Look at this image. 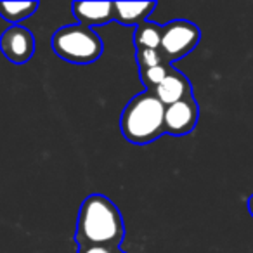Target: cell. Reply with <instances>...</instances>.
Wrapping results in <instances>:
<instances>
[{
	"instance_id": "7a4b0ae2",
	"label": "cell",
	"mask_w": 253,
	"mask_h": 253,
	"mask_svg": "<svg viewBox=\"0 0 253 253\" xmlns=\"http://www.w3.org/2000/svg\"><path fill=\"white\" fill-rule=\"evenodd\" d=\"M120 130L132 144L155 142L165 134V106L151 90L137 94L123 108Z\"/></svg>"
},
{
	"instance_id": "52a82bcc",
	"label": "cell",
	"mask_w": 253,
	"mask_h": 253,
	"mask_svg": "<svg viewBox=\"0 0 253 253\" xmlns=\"http://www.w3.org/2000/svg\"><path fill=\"white\" fill-rule=\"evenodd\" d=\"M153 94L158 97V101L162 102L163 106H172L179 101H184L187 97H193V88H191V84L187 80L186 75H182L177 70H170V73L167 75V78L155 88L151 90Z\"/></svg>"
},
{
	"instance_id": "9a60e30c",
	"label": "cell",
	"mask_w": 253,
	"mask_h": 253,
	"mask_svg": "<svg viewBox=\"0 0 253 253\" xmlns=\"http://www.w3.org/2000/svg\"><path fill=\"white\" fill-rule=\"evenodd\" d=\"M246 207H248V211L252 213V217H253V194L248 198V203H246Z\"/></svg>"
},
{
	"instance_id": "6da1fadb",
	"label": "cell",
	"mask_w": 253,
	"mask_h": 253,
	"mask_svg": "<svg viewBox=\"0 0 253 253\" xmlns=\"http://www.w3.org/2000/svg\"><path fill=\"white\" fill-rule=\"evenodd\" d=\"M125 236L123 217L118 207L104 194H90L80 205L77 218L78 246H111L120 248Z\"/></svg>"
},
{
	"instance_id": "8fae6325",
	"label": "cell",
	"mask_w": 253,
	"mask_h": 253,
	"mask_svg": "<svg viewBox=\"0 0 253 253\" xmlns=\"http://www.w3.org/2000/svg\"><path fill=\"white\" fill-rule=\"evenodd\" d=\"M134 43L137 49H156L162 47V25L146 21L135 26Z\"/></svg>"
},
{
	"instance_id": "3957f363",
	"label": "cell",
	"mask_w": 253,
	"mask_h": 253,
	"mask_svg": "<svg viewBox=\"0 0 253 253\" xmlns=\"http://www.w3.org/2000/svg\"><path fill=\"white\" fill-rule=\"evenodd\" d=\"M52 50L57 57L73 64H90L102 56V39L88 26L80 23L66 25L54 32L50 40Z\"/></svg>"
},
{
	"instance_id": "4fadbf2b",
	"label": "cell",
	"mask_w": 253,
	"mask_h": 253,
	"mask_svg": "<svg viewBox=\"0 0 253 253\" xmlns=\"http://www.w3.org/2000/svg\"><path fill=\"white\" fill-rule=\"evenodd\" d=\"M135 59H137V64H139V71L149 70V68H155V66H160V64L167 63L162 50H156V49H137Z\"/></svg>"
},
{
	"instance_id": "30bf717a",
	"label": "cell",
	"mask_w": 253,
	"mask_h": 253,
	"mask_svg": "<svg viewBox=\"0 0 253 253\" xmlns=\"http://www.w3.org/2000/svg\"><path fill=\"white\" fill-rule=\"evenodd\" d=\"M39 9V2H0V18L11 25H19L23 19L32 18Z\"/></svg>"
},
{
	"instance_id": "277c9868",
	"label": "cell",
	"mask_w": 253,
	"mask_h": 253,
	"mask_svg": "<svg viewBox=\"0 0 253 253\" xmlns=\"http://www.w3.org/2000/svg\"><path fill=\"white\" fill-rule=\"evenodd\" d=\"M201 33L198 25L186 19H175L162 26V50L169 64L182 59L200 43Z\"/></svg>"
},
{
	"instance_id": "9c48e42d",
	"label": "cell",
	"mask_w": 253,
	"mask_h": 253,
	"mask_svg": "<svg viewBox=\"0 0 253 253\" xmlns=\"http://www.w3.org/2000/svg\"><path fill=\"white\" fill-rule=\"evenodd\" d=\"M156 2H113V19L126 26H139L149 21Z\"/></svg>"
},
{
	"instance_id": "7c38bea8",
	"label": "cell",
	"mask_w": 253,
	"mask_h": 253,
	"mask_svg": "<svg viewBox=\"0 0 253 253\" xmlns=\"http://www.w3.org/2000/svg\"><path fill=\"white\" fill-rule=\"evenodd\" d=\"M170 70H172V64L165 63V64H160V66L149 68V70L139 71L142 84L146 85V90H155V88L167 78V75L170 73Z\"/></svg>"
},
{
	"instance_id": "5b68a950",
	"label": "cell",
	"mask_w": 253,
	"mask_h": 253,
	"mask_svg": "<svg viewBox=\"0 0 253 253\" xmlns=\"http://www.w3.org/2000/svg\"><path fill=\"white\" fill-rule=\"evenodd\" d=\"M0 50L14 64H25L35 54V37L21 25H11L0 35Z\"/></svg>"
},
{
	"instance_id": "8992f818",
	"label": "cell",
	"mask_w": 253,
	"mask_h": 253,
	"mask_svg": "<svg viewBox=\"0 0 253 253\" xmlns=\"http://www.w3.org/2000/svg\"><path fill=\"white\" fill-rule=\"evenodd\" d=\"M200 118V108L194 97H187L165 108V132L170 135H187L194 130Z\"/></svg>"
},
{
	"instance_id": "5bb4252c",
	"label": "cell",
	"mask_w": 253,
	"mask_h": 253,
	"mask_svg": "<svg viewBox=\"0 0 253 253\" xmlns=\"http://www.w3.org/2000/svg\"><path fill=\"white\" fill-rule=\"evenodd\" d=\"M78 253H123L120 248H111V246H80Z\"/></svg>"
},
{
	"instance_id": "ba28073f",
	"label": "cell",
	"mask_w": 253,
	"mask_h": 253,
	"mask_svg": "<svg viewBox=\"0 0 253 253\" xmlns=\"http://www.w3.org/2000/svg\"><path fill=\"white\" fill-rule=\"evenodd\" d=\"M73 14L84 26H101L113 19V2H75Z\"/></svg>"
}]
</instances>
